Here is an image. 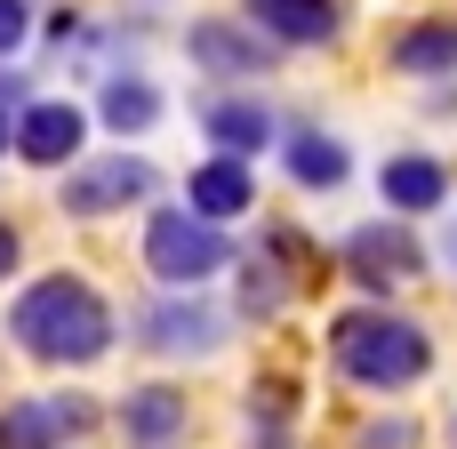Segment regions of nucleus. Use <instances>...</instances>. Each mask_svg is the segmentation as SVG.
Here are the masks:
<instances>
[{"instance_id": "4be33fe9", "label": "nucleus", "mask_w": 457, "mask_h": 449, "mask_svg": "<svg viewBox=\"0 0 457 449\" xmlns=\"http://www.w3.org/2000/svg\"><path fill=\"white\" fill-rule=\"evenodd\" d=\"M8 104H24V72H0V112Z\"/></svg>"}, {"instance_id": "2eb2a0df", "label": "nucleus", "mask_w": 457, "mask_h": 449, "mask_svg": "<svg viewBox=\"0 0 457 449\" xmlns=\"http://www.w3.org/2000/svg\"><path fill=\"white\" fill-rule=\"evenodd\" d=\"M185 209L209 217V225H225V217H241V209H257V177H249L241 161H201V169L185 177Z\"/></svg>"}, {"instance_id": "0eeeda50", "label": "nucleus", "mask_w": 457, "mask_h": 449, "mask_svg": "<svg viewBox=\"0 0 457 449\" xmlns=\"http://www.w3.org/2000/svg\"><path fill=\"white\" fill-rule=\"evenodd\" d=\"M129 201H153V161L145 153H104L64 177V217H112Z\"/></svg>"}, {"instance_id": "b1692460", "label": "nucleus", "mask_w": 457, "mask_h": 449, "mask_svg": "<svg viewBox=\"0 0 457 449\" xmlns=\"http://www.w3.org/2000/svg\"><path fill=\"white\" fill-rule=\"evenodd\" d=\"M442 257H450V273H457V225H450V241H442Z\"/></svg>"}, {"instance_id": "9d476101", "label": "nucleus", "mask_w": 457, "mask_h": 449, "mask_svg": "<svg viewBox=\"0 0 457 449\" xmlns=\"http://www.w3.org/2000/svg\"><path fill=\"white\" fill-rule=\"evenodd\" d=\"M88 426V402L80 394H32V402H8L0 410V449H64Z\"/></svg>"}, {"instance_id": "1a4fd4ad", "label": "nucleus", "mask_w": 457, "mask_h": 449, "mask_svg": "<svg viewBox=\"0 0 457 449\" xmlns=\"http://www.w3.org/2000/svg\"><path fill=\"white\" fill-rule=\"evenodd\" d=\"M80 145H88V112L72 104V96H40V104H24L16 112V161H32V169H64V161H80Z\"/></svg>"}, {"instance_id": "dca6fc26", "label": "nucleus", "mask_w": 457, "mask_h": 449, "mask_svg": "<svg viewBox=\"0 0 457 449\" xmlns=\"http://www.w3.org/2000/svg\"><path fill=\"white\" fill-rule=\"evenodd\" d=\"M394 72H410V80H450L457 72V24L450 16H418L410 32H394Z\"/></svg>"}, {"instance_id": "9b49d317", "label": "nucleus", "mask_w": 457, "mask_h": 449, "mask_svg": "<svg viewBox=\"0 0 457 449\" xmlns=\"http://www.w3.org/2000/svg\"><path fill=\"white\" fill-rule=\"evenodd\" d=\"M249 16V32L265 40V48H321V40H337V0H241Z\"/></svg>"}, {"instance_id": "f03ea898", "label": "nucleus", "mask_w": 457, "mask_h": 449, "mask_svg": "<svg viewBox=\"0 0 457 449\" xmlns=\"http://www.w3.org/2000/svg\"><path fill=\"white\" fill-rule=\"evenodd\" d=\"M329 362L370 394H402L434 370V337H426V321H410L394 305H353L329 329Z\"/></svg>"}, {"instance_id": "6ab92c4d", "label": "nucleus", "mask_w": 457, "mask_h": 449, "mask_svg": "<svg viewBox=\"0 0 457 449\" xmlns=\"http://www.w3.org/2000/svg\"><path fill=\"white\" fill-rule=\"evenodd\" d=\"M24 32H32V0H0V56H8Z\"/></svg>"}, {"instance_id": "5701e85b", "label": "nucleus", "mask_w": 457, "mask_h": 449, "mask_svg": "<svg viewBox=\"0 0 457 449\" xmlns=\"http://www.w3.org/2000/svg\"><path fill=\"white\" fill-rule=\"evenodd\" d=\"M8 145H16V121H8V112H0V153H8Z\"/></svg>"}, {"instance_id": "6e6552de", "label": "nucleus", "mask_w": 457, "mask_h": 449, "mask_svg": "<svg viewBox=\"0 0 457 449\" xmlns=\"http://www.w3.org/2000/svg\"><path fill=\"white\" fill-rule=\"evenodd\" d=\"M185 56H193L209 80H265L281 48H265L241 16H201V24L185 32Z\"/></svg>"}, {"instance_id": "a211bd4d", "label": "nucleus", "mask_w": 457, "mask_h": 449, "mask_svg": "<svg viewBox=\"0 0 457 449\" xmlns=\"http://www.w3.org/2000/svg\"><path fill=\"white\" fill-rule=\"evenodd\" d=\"M281 297H289V289H281V273H273V265H249V281H241V305H249L257 321H273V313H281Z\"/></svg>"}, {"instance_id": "393cba45", "label": "nucleus", "mask_w": 457, "mask_h": 449, "mask_svg": "<svg viewBox=\"0 0 457 449\" xmlns=\"http://www.w3.org/2000/svg\"><path fill=\"white\" fill-rule=\"evenodd\" d=\"M450 442H457V426H450Z\"/></svg>"}, {"instance_id": "f257e3e1", "label": "nucleus", "mask_w": 457, "mask_h": 449, "mask_svg": "<svg viewBox=\"0 0 457 449\" xmlns=\"http://www.w3.org/2000/svg\"><path fill=\"white\" fill-rule=\"evenodd\" d=\"M8 337H16L32 362H48V370H88V362L112 353L120 321H112V305H104L80 273H48V281H32V289L8 305Z\"/></svg>"}, {"instance_id": "7ed1b4c3", "label": "nucleus", "mask_w": 457, "mask_h": 449, "mask_svg": "<svg viewBox=\"0 0 457 449\" xmlns=\"http://www.w3.org/2000/svg\"><path fill=\"white\" fill-rule=\"evenodd\" d=\"M145 265L169 297H193L201 281H217L233 265V241H225V225H209L193 209H153L145 217Z\"/></svg>"}, {"instance_id": "412c9836", "label": "nucleus", "mask_w": 457, "mask_h": 449, "mask_svg": "<svg viewBox=\"0 0 457 449\" xmlns=\"http://www.w3.org/2000/svg\"><path fill=\"white\" fill-rule=\"evenodd\" d=\"M8 273H16V225L0 217V281H8Z\"/></svg>"}, {"instance_id": "4468645a", "label": "nucleus", "mask_w": 457, "mask_h": 449, "mask_svg": "<svg viewBox=\"0 0 457 449\" xmlns=\"http://www.w3.org/2000/svg\"><path fill=\"white\" fill-rule=\"evenodd\" d=\"M281 169H289L305 193H337L345 169H353V153H345V137H329V129H281Z\"/></svg>"}, {"instance_id": "f3484780", "label": "nucleus", "mask_w": 457, "mask_h": 449, "mask_svg": "<svg viewBox=\"0 0 457 449\" xmlns=\"http://www.w3.org/2000/svg\"><path fill=\"white\" fill-rule=\"evenodd\" d=\"M96 112H104V129H112V137H145V129L161 121V88H153L145 72H112Z\"/></svg>"}, {"instance_id": "39448f33", "label": "nucleus", "mask_w": 457, "mask_h": 449, "mask_svg": "<svg viewBox=\"0 0 457 449\" xmlns=\"http://www.w3.org/2000/svg\"><path fill=\"white\" fill-rule=\"evenodd\" d=\"M337 257H345V273L361 281V289H394V281H418L426 273V249H418V233L402 225V217H370V225H353L345 241H337Z\"/></svg>"}, {"instance_id": "423d86ee", "label": "nucleus", "mask_w": 457, "mask_h": 449, "mask_svg": "<svg viewBox=\"0 0 457 449\" xmlns=\"http://www.w3.org/2000/svg\"><path fill=\"white\" fill-rule=\"evenodd\" d=\"M193 112H201V137L217 145V161H241V169H249L265 145H281V121L257 104V88H217V96H201Z\"/></svg>"}, {"instance_id": "20e7f679", "label": "nucleus", "mask_w": 457, "mask_h": 449, "mask_svg": "<svg viewBox=\"0 0 457 449\" xmlns=\"http://www.w3.org/2000/svg\"><path fill=\"white\" fill-rule=\"evenodd\" d=\"M225 313L193 289V297H153L145 313H137V345L145 353H161V362H209V353H225Z\"/></svg>"}, {"instance_id": "aec40b11", "label": "nucleus", "mask_w": 457, "mask_h": 449, "mask_svg": "<svg viewBox=\"0 0 457 449\" xmlns=\"http://www.w3.org/2000/svg\"><path fill=\"white\" fill-rule=\"evenodd\" d=\"M361 449H418V434H410V426H370Z\"/></svg>"}, {"instance_id": "ddd939ff", "label": "nucleus", "mask_w": 457, "mask_h": 449, "mask_svg": "<svg viewBox=\"0 0 457 449\" xmlns=\"http://www.w3.org/2000/svg\"><path fill=\"white\" fill-rule=\"evenodd\" d=\"M185 426H193V402L177 386H129L120 394V434H129V449H169Z\"/></svg>"}, {"instance_id": "f8f14e48", "label": "nucleus", "mask_w": 457, "mask_h": 449, "mask_svg": "<svg viewBox=\"0 0 457 449\" xmlns=\"http://www.w3.org/2000/svg\"><path fill=\"white\" fill-rule=\"evenodd\" d=\"M378 201L410 225V217H426V209H442L450 201V161L442 153H394L386 169H378Z\"/></svg>"}]
</instances>
